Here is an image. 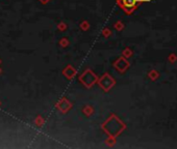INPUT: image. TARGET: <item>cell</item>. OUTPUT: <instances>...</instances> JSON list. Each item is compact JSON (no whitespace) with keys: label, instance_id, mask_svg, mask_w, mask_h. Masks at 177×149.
I'll list each match as a JSON object with an SVG mask.
<instances>
[{"label":"cell","instance_id":"cell-1","mask_svg":"<svg viewBox=\"0 0 177 149\" xmlns=\"http://www.w3.org/2000/svg\"><path fill=\"white\" fill-rule=\"evenodd\" d=\"M122 2L125 7H132L137 3V0H122Z\"/></svg>","mask_w":177,"mask_h":149}]
</instances>
